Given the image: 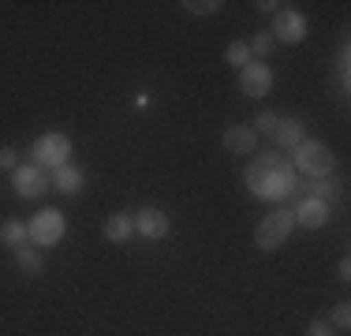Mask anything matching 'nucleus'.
I'll use <instances>...</instances> for the list:
<instances>
[{
    "label": "nucleus",
    "mask_w": 351,
    "mask_h": 336,
    "mask_svg": "<svg viewBox=\"0 0 351 336\" xmlns=\"http://www.w3.org/2000/svg\"><path fill=\"white\" fill-rule=\"evenodd\" d=\"M243 183L258 202H284V198L295 195L299 172L291 168V161L280 154V149H265V154H258L254 161L247 165Z\"/></svg>",
    "instance_id": "nucleus-1"
},
{
    "label": "nucleus",
    "mask_w": 351,
    "mask_h": 336,
    "mask_svg": "<svg viewBox=\"0 0 351 336\" xmlns=\"http://www.w3.org/2000/svg\"><path fill=\"white\" fill-rule=\"evenodd\" d=\"M291 168H295L299 176H311V180H329L332 168H337V157H332V149L325 146V142L317 139H306L299 142L295 149H291Z\"/></svg>",
    "instance_id": "nucleus-2"
},
{
    "label": "nucleus",
    "mask_w": 351,
    "mask_h": 336,
    "mask_svg": "<svg viewBox=\"0 0 351 336\" xmlns=\"http://www.w3.org/2000/svg\"><path fill=\"white\" fill-rule=\"evenodd\" d=\"M68 157H71V139L64 131H45L30 142V165H38V168L53 172V168L68 165Z\"/></svg>",
    "instance_id": "nucleus-3"
},
{
    "label": "nucleus",
    "mask_w": 351,
    "mask_h": 336,
    "mask_svg": "<svg viewBox=\"0 0 351 336\" xmlns=\"http://www.w3.org/2000/svg\"><path fill=\"white\" fill-rule=\"evenodd\" d=\"M291 228H295V221H291V209H273L269 217H262L254 228V243L258 250H277L288 243Z\"/></svg>",
    "instance_id": "nucleus-4"
},
{
    "label": "nucleus",
    "mask_w": 351,
    "mask_h": 336,
    "mask_svg": "<svg viewBox=\"0 0 351 336\" xmlns=\"http://www.w3.org/2000/svg\"><path fill=\"white\" fill-rule=\"evenodd\" d=\"M68 235V217L60 209H41L38 217H30V243L34 247H56Z\"/></svg>",
    "instance_id": "nucleus-5"
},
{
    "label": "nucleus",
    "mask_w": 351,
    "mask_h": 336,
    "mask_svg": "<svg viewBox=\"0 0 351 336\" xmlns=\"http://www.w3.org/2000/svg\"><path fill=\"white\" fill-rule=\"evenodd\" d=\"M306 30H311V23H306V15L295 12V8H284V12L273 15V41L299 45V41H306Z\"/></svg>",
    "instance_id": "nucleus-6"
},
{
    "label": "nucleus",
    "mask_w": 351,
    "mask_h": 336,
    "mask_svg": "<svg viewBox=\"0 0 351 336\" xmlns=\"http://www.w3.org/2000/svg\"><path fill=\"white\" fill-rule=\"evenodd\" d=\"M12 187H15V195L19 198H27V202H34L41 198L45 191H53L49 187V172L45 168H38V165H19L12 172Z\"/></svg>",
    "instance_id": "nucleus-7"
},
{
    "label": "nucleus",
    "mask_w": 351,
    "mask_h": 336,
    "mask_svg": "<svg viewBox=\"0 0 351 336\" xmlns=\"http://www.w3.org/2000/svg\"><path fill=\"white\" fill-rule=\"evenodd\" d=\"M239 90L243 97H269L273 90V67L265 60H250L243 71H239Z\"/></svg>",
    "instance_id": "nucleus-8"
},
{
    "label": "nucleus",
    "mask_w": 351,
    "mask_h": 336,
    "mask_svg": "<svg viewBox=\"0 0 351 336\" xmlns=\"http://www.w3.org/2000/svg\"><path fill=\"white\" fill-rule=\"evenodd\" d=\"M131 217H135V235H142V239H165L169 228H172L169 213L157 209V206H146V209H138V213H131Z\"/></svg>",
    "instance_id": "nucleus-9"
},
{
    "label": "nucleus",
    "mask_w": 351,
    "mask_h": 336,
    "mask_svg": "<svg viewBox=\"0 0 351 336\" xmlns=\"http://www.w3.org/2000/svg\"><path fill=\"white\" fill-rule=\"evenodd\" d=\"M291 221L306 232H317L329 224V202H317V198H299V206L291 209Z\"/></svg>",
    "instance_id": "nucleus-10"
},
{
    "label": "nucleus",
    "mask_w": 351,
    "mask_h": 336,
    "mask_svg": "<svg viewBox=\"0 0 351 336\" xmlns=\"http://www.w3.org/2000/svg\"><path fill=\"white\" fill-rule=\"evenodd\" d=\"M82 183H86V172H82L79 165H71V161L49 172V187H53V191H60V195H68V198L79 195V191H82Z\"/></svg>",
    "instance_id": "nucleus-11"
},
{
    "label": "nucleus",
    "mask_w": 351,
    "mask_h": 336,
    "mask_svg": "<svg viewBox=\"0 0 351 336\" xmlns=\"http://www.w3.org/2000/svg\"><path fill=\"white\" fill-rule=\"evenodd\" d=\"M273 142H277L280 154H291L299 142H306V123L299 116H280L277 131H273Z\"/></svg>",
    "instance_id": "nucleus-12"
},
{
    "label": "nucleus",
    "mask_w": 351,
    "mask_h": 336,
    "mask_svg": "<svg viewBox=\"0 0 351 336\" xmlns=\"http://www.w3.org/2000/svg\"><path fill=\"white\" fill-rule=\"evenodd\" d=\"M224 149H228V154H254L258 131L247 128V123H228V128H224Z\"/></svg>",
    "instance_id": "nucleus-13"
},
{
    "label": "nucleus",
    "mask_w": 351,
    "mask_h": 336,
    "mask_svg": "<svg viewBox=\"0 0 351 336\" xmlns=\"http://www.w3.org/2000/svg\"><path fill=\"white\" fill-rule=\"evenodd\" d=\"M105 239L108 243H116V247H123V243L135 235V217L131 213H112V217H105Z\"/></svg>",
    "instance_id": "nucleus-14"
},
{
    "label": "nucleus",
    "mask_w": 351,
    "mask_h": 336,
    "mask_svg": "<svg viewBox=\"0 0 351 336\" xmlns=\"http://www.w3.org/2000/svg\"><path fill=\"white\" fill-rule=\"evenodd\" d=\"M12 258H15V269L27 273V276H41V273H45V258H41V250L30 247V243H27V247H15Z\"/></svg>",
    "instance_id": "nucleus-15"
},
{
    "label": "nucleus",
    "mask_w": 351,
    "mask_h": 336,
    "mask_svg": "<svg viewBox=\"0 0 351 336\" xmlns=\"http://www.w3.org/2000/svg\"><path fill=\"white\" fill-rule=\"evenodd\" d=\"M27 243H30V221H15V217H12V221H4V224H0V247H27Z\"/></svg>",
    "instance_id": "nucleus-16"
},
{
    "label": "nucleus",
    "mask_w": 351,
    "mask_h": 336,
    "mask_svg": "<svg viewBox=\"0 0 351 336\" xmlns=\"http://www.w3.org/2000/svg\"><path fill=\"white\" fill-rule=\"evenodd\" d=\"M337 86H340V94L351 90V45L348 41H340V49H337Z\"/></svg>",
    "instance_id": "nucleus-17"
},
{
    "label": "nucleus",
    "mask_w": 351,
    "mask_h": 336,
    "mask_svg": "<svg viewBox=\"0 0 351 336\" xmlns=\"http://www.w3.org/2000/svg\"><path fill=\"white\" fill-rule=\"evenodd\" d=\"M299 198H317V202H329L337 195V187H332V180H311V183H299L295 187Z\"/></svg>",
    "instance_id": "nucleus-18"
},
{
    "label": "nucleus",
    "mask_w": 351,
    "mask_h": 336,
    "mask_svg": "<svg viewBox=\"0 0 351 336\" xmlns=\"http://www.w3.org/2000/svg\"><path fill=\"white\" fill-rule=\"evenodd\" d=\"M273 45H277V41H273V34H269V30L254 34V38L247 41V49H250V60H265V56L273 53Z\"/></svg>",
    "instance_id": "nucleus-19"
},
{
    "label": "nucleus",
    "mask_w": 351,
    "mask_h": 336,
    "mask_svg": "<svg viewBox=\"0 0 351 336\" xmlns=\"http://www.w3.org/2000/svg\"><path fill=\"white\" fill-rule=\"evenodd\" d=\"M224 60H228L232 67H239V71H243V67L250 64V49H247V41H232V45L224 49Z\"/></svg>",
    "instance_id": "nucleus-20"
},
{
    "label": "nucleus",
    "mask_w": 351,
    "mask_h": 336,
    "mask_svg": "<svg viewBox=\"0 0 351 336\" xmlns=\"http://www.w3.org/2000/svg\"><path fill=\"white\" fill-rule=\"evenodd\" d=\"M180 8H187L191 15H217L224 4H221V0H183Z\"/></svg>",
    "instance_id": "nucleus-21"
},
{
    "label": "nucleus",
    "mask_w": 351,
    "mask_h": 336,
    "mask_svg": "<svg viewBox=\"0 0 351 336\" xmlns=\"http://www.w3.org/2000/svg\"><path fill=\"white\" fill-rule=\"evenodd\" d=\"M277 123H280V116L277 112H258V120H254V131H277Z\"/></svg>",
    "instance_id": "nucleus-22"
},
{
    "label": "nucleus",
    "mask_w": 351,
    "mask_h": 336,
    "mask_svg": "<svg viewBox=\"0 0 351 336\" xmlns=\"http://www.w3.org/2000/svg\"><path fill=\"white\" fill-rule=\"evenodd\" d=\"M15 149L12 146H0V172H15V168H19V161H15Z\"/></svg>",
    "instance_id": "nucleus-23"
},
{
    "label": "nucleus",
    "mask_w": 351,
    "mask_h": 336,
    "mask_svg": "<svg viewBox=\"0 0 351 336\" xmlns=\"http://www.w3.org/2000/svg\"><path fill=\"white\" fill-rule=\"evenodd\" d=\"M332 325H337V329H351V310H348V302H337V310H332Z\"/></svg>",
    "instance_id": "nucleus-24"
},
{
    "label": "nucleus",
    "mask_w": 351,
    "mask_h": 336,
    "mask_svg": "<svg viewBox=\"0 0 351 336\" xmlns=\"http://www.w3.org/2000/svg\"><path fill=\"white\" fill-rule=\"evenodd\" d=\"M306 336H332V325L317 317V322H311V329H306Z\"/></svg>",
    "instance_id": "nucleus-25"
},
{
    "label": "nucleus",
    "mask_w": 351,
    "mask_h": 336,
    "mask_svg": "<svg viewBox=\"0 0 351 336\" xmlns=\"http://www.w3.org/2000/svg\"><path fill=\"white\" fill-rule=\"evenodd\" d=\"M258 12H269V15H277V12H284V8H288V4H280V0H258Z\"/></svg>",
    "instance_id": "nucleus-26"
},
{
    "label": "nucleus",
    "mask_w": 351,
    "mask_h": 336,
    "mask_svg": "<svg viewBox=\"0 0 351 336\" xmlns=\"http://www.w3.org/2000/svg\"><path fill=\"white\" fill-rule=\"evenodd\" d=\"M337 276L340 280H351V258H340L337 262Z\"/></svg>",
    "instance_id": "nucleus-27"
},
{
    "label": "nucleus",
    "mask_w": 351,
    "mask_h": 336,
    "mask_svg": "<svg viewBox=\"0 0 351 336\" xmlns=\"http://www.w3.org/2000/svg\"><path fill=\"white\" fill-rule=\"evenodd\" d=\"M135 105H138V108H149V105H154V94H149V90H138V94H135Z\"/></svg>",
    "instance_id": "nucleus-28"
}]
</instances>
